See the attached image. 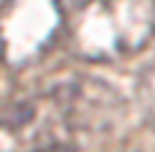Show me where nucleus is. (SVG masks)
Masks as SVG:
<instances>
[{
	"label": "nucleus",
	"instance_id": "3",
	"mask_svg": "<svg viewBox=\"0 0 155 152\" xmlns=\"http://www.w3.org/2000/svg\"><path fill=\"white\" fill-rule=\"evenodd\" d=\"M63 33L57 3H3L0 5V60L19 71L35 63Z\"/></svg>",
	"mask_w": 155,
	"mask_h": 152
},
{
	"label": "nucleus",
	"instance_id": "2",
	"mask_svg": "<svg viewBox=\"0 0 155 152\" xmlns=\"http://www.w3.org/2000/svg\"><path fill=\"white\" fill-rule=\"evenodd\" d=\"M68 52L84 63H114L142 52L155 35L153 0L57 3Z\"/></svg>",
	"mask_w": 155,
	"mask_h": 152
},
{
	"label": "nucleus",
	"instance_id": "4",
	"mask_svg": "<svg viewBox=\"0 0 155 152\" xmlns=\"http://www.w3.org/2000/svg\"><path fill=\"white\" fill-rule=\"evenodd\" d=\"M139 98H142L144 114L155 125V63H150L142 71V76H139Z\"/></svg>",
	"mask_w": 155,
	"mask_h": 152
},
{
	"label": "nucleus",
	"instance_id": "1",
	"mask_svg": "<svg viewBox=\"0 0 155 152\" xmlns=\"http://www.w3.org/2000/svg\"><path fill=\"white\" fill-rule=\"evenodd\" d=\"M117 95L98 79H68L0 106V152H71L114 122Z\"/></svg>",
	"mask_w": 155,
	"mask_h": 152
}]
</instances>
